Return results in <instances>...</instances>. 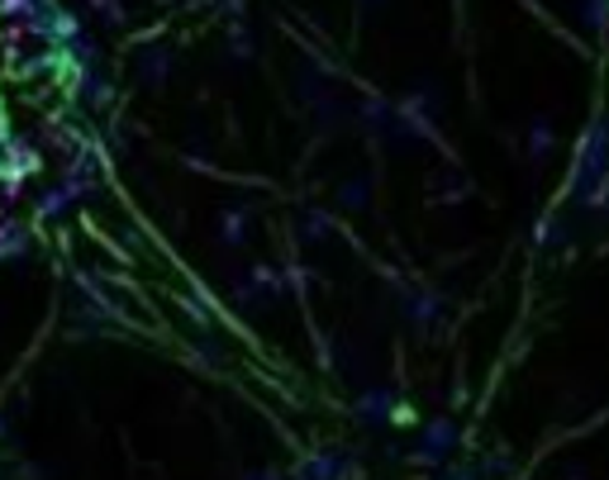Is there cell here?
Wrapping results in <instances>:
<instances>
[{
	"mask_svg": "<svg viewBox=\"0 0 609 480\" xmlns=\"http://www.w3.org/2000/svg\"><path fill=\"white\" fill-rule=\"evenodd\" d=\"M553 124H547V120H533V134H529V153H533V163H543V157L547 153H553Z\"/></svg>",
	"mask_w": 609,
	"mask_h": 480,
	"instance_id": "6da1fadb",
	"label": "cell"
},
{
	"mask_svg": "<svg viewBox=\"0 0 609 480\" xmlns=\"http://www.w3.org/2000/svg\"><path fill=\"white\" fill-rule=\"evenodd\" d=\"M586 29H605V0H586Z\"/></svg>",
	"mask_w": 609,
	"mask_h": 480,
	"instance_id": "7a4b0ae2",
	"label": "cell"
},
{
	"mask_svg": "<svg viewBox=\"0 0 609 480\" xmlns=\"http://www.w3.org/2000/svg\"><path fill=\"white\" fill-rule=\"evenodd\" d=\"M362 5H376V0H362Z\"/></svg>",
	"mask_w": 609,
	"mask_h": 480,
	"instance_id": "3957f363",
	"label": "cell"
}]
</instances>
